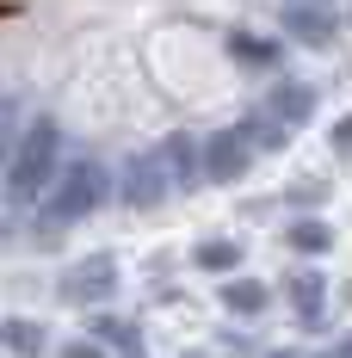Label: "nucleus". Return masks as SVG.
Here are the masks:
<instances>
[{"label":"nucleus","mask_w":352,"mask_h":358,"mask_svg":"<svg viewBox=\"0 0 352 358\" xmlns=\"http://www.w3.org/2000/svg\"><path fill=\"white\" fill-rule=\"evenodd\" d=\"M334 0H0V148L93 185L241 143Z\"/></svg>","instance_id":"obj_1"}]
</instances>
